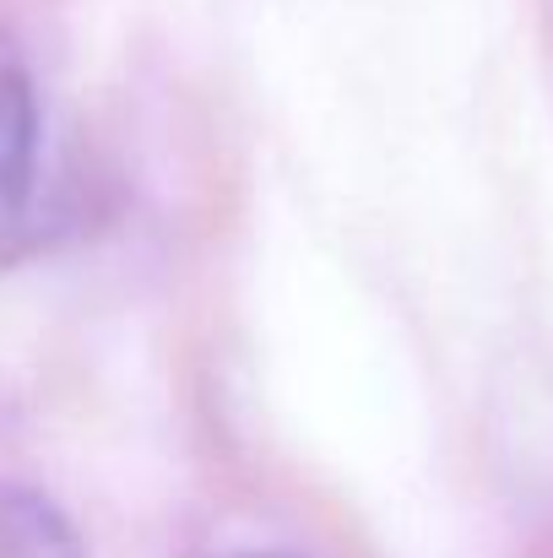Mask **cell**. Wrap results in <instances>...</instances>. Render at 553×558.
Returning <instances> with one entry per match:
<instances>
[{
  "mask_svg": "<svg viewBox=\"0 0 553 558\" xmlns=\"http://www.w3.org/2000/svg\"><path fill=\"white\" fill-rule=\"evenodd\" d=\"M38 201V93L22 49L0 33V271L22 255Z\"/></svg>",
  "mask_w": 553,
  "mask_h": 558,
  "instance_id": "6da1fadb",
  "label": "cell"
},
{
  "mask_svg": "<svg viewBox=\"0 0 553 558\" xmlns=\"http://www.w3.org/2000/svg\"><path fill=\"white\" fill-rule=\"evenodd\" d=\"M0 558H82V543L44 494L0 483Z\"/></svg>",
  "mask_w": 553,
  "mask_h": 558,
  "instance_id": "7a4b0ae2",
  "label": "cell"
},
{
  "mask_svg": "<svg viewBox=\"0 0 553 558\" xmlns=\"http://www.w3.org/2000/svg\"><path fill=\"white\" fill-rule=\"evenodd\" d=\"M233 558H293V554H233Z\"/></svg>",
  "mask_w": 553,
  "mask_h": 558,
  "instance_id": "3957f363",
  "label": "cell"
}]
</instances>
